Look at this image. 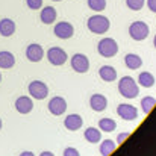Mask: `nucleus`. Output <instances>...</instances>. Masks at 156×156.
<instances>
[{
	"mask_svg": "<svg viewBox=\"0 0 156 156\" xmlns=\"http://www.w3.org/2000/svg\"><path fill=\"white\" fill-rule=\"evenodd\" d=\"M117 112H118V115L123 120H127V121H132V120H135L138 117V109L133 105L129 103H121L117 108Z\"/></svg>",
	"mask_w": 156,
	"mask_h": 156,
	"instance_id": "9d476101",
	"label": "nucleus"
},
{
	"mask_svg": "<svg viewBox=\"0 0 156 156\" xmlns=\"http://www.w3.org/2000/svg\"><path fill=\"white\" fill-rule=\"evenodd\" d=\"M85 140L91 144H96L102 140V132L100 129H96V127H88L85 130Z\"/></svg>",
	"mask_w": 156,
	"mask_h": 156,
	"instance_id": "412c9836",
	"label": "nucleus"
},
{
	"mask_svg": "<svg viewBox=\"0 0 156 156\" xmlns=\"http://www.w3.org/2000/svg\"><path fill=\"white\" fill-rule=\"evenodd\" d=\"M14 65H15L14 55L11 52H8V50H2L0 52V68L8 70V68H12Z\"/></svg>",
	"mask_w": 156,
	"mask_h": 156,
	"instance_id": "f3484780",
	"label": "nucleus"
},
{
	"mask_svg": "<svg viewBox=\"0 0 156 156\" xmlns=\"http://www.w3.org/2000/svg\"><path fill=\"white\" fill-rule=\"evenodd\" d=\"M82 124H83V120H82V117H80L79 114H70V115H67L65 120H64V126H65L68 130H73V132L77 130V129H80Z\"/></svg>",
	"mask_w": 156,
	"mask_h": 156,
	"instance_id": "f8f14e48",
	"label": "nucleus"
},
{
	"mask_svg": "<svg viewBox=\"0 0 156 156\" xmlns=\"http://www.w3.org/2000/svg\"><path fill=\"white\" fill-rule=\"evenodd\" d=\"M155 47H156V37H155Z\"/></svg>",
	"mask_w": 156,
	"mask_h": 156,
	"instance_id": "f704fd0d",
	"label": "nucleus"
},
{
	"mask_svg": "<svg viewBox=\"0 0 156 156\" xmlns=\"http://www.w3.org/2000/svg\"><path fill=\"white\" fill-rule=\"evenodd\" d=\"M138 83H140L141 87H144V88H152V87L155 85V77H153L152 73L143 71V73H140V76H138Z\"/></svg>",
	"mask_w": 156,
	"mask_h": 156,
	"instance_id": "aec40b11",
	"label": "nucleus"
},
{
	"mask_svg": "<svg viewBox=\"0 0 156 156\" xmlns=\"http://www.w3.org/2000/svg\"><path fill=\"white\" fill-rule=\"evenodd\" d=\"M147 6L152 12H156V0H147Z\"/></svg>",
	"mask_w": 156,
	"mask_h": 156,
	"instance_id": "c756f323",
	"label": "nucleus"
},
{
	"mask_svg": "<svg viewBox=\"0 0 156 156\" xmlns=\"http://www.w3.org/2000/svg\"><path fill=\"white\" fill-rule=\"evenodd\" d=\"M88 6L96 12H102L106 8V0H88Z\"/></svg>",
	"mask_w": 156,
	"mask_h": 156,
	"instance_id": "393cba45",
	"label": "nucleus"
},
{
	"mask_svg": "<svg viewBox=\"0 0 156 156\" xmlns=\"http://www.w3.org/2000/svg\"><path fill=\"white\" fill-rule=\"evenodd\" d=\"M27 91H29V94L32 96V99L43 100V99H46L47 94H49V87H47L44 82H41V80H34V82L29 83Z\"/></svg>",
	"mask_w": 156,
	"mask_h": 156,
	"instance_id": "39448f33",
	"label": "nucleus"
},
{
	"mask_svg": "<svg viewBox=\"0 0 156 156\" xmlns=\"http://www.w3.org/2000/svg\"><path fill=\"white\" fill-rule=\"evenodd\" d=\"M67 58L68 56H67L65 50L61 49V47H50L47 50V59H49V62L52 65H56V67L64 65L67 62Z\"/></svg>",
	"mask_w": 156,
	"mask_h": 156,
	"instance_id": "423d86ee",
	"label": "nucleus"
},
{
	"mask_svg": "<svg viewBox=\"0 0 156 156\" xmlns=\"http://www.w3.org/2000/svg\"><path fill=\"white\" fill-rule=\"evenodd\" d=\"M124 64H126L130 70H136V68H140V67L143 65V59H141V56H138V55H135V53H127V55L124 56Z\"/></svg>",
	"mask_w": 156,
	"mask_h": 156,
	"instance_id": "6ab92c4d",
	"label": "nucleus"
},
{
	"mask_svg": "<svg viewBox=\"0 0 156 156\" xmlns=\"http://www.w3.org/2000/svg\"><path fill=\"white\" fill-rule=\"evenodd\" d=\"M53 2H61V0H53Z\"/></svg>",
	"mask_w": 156,
	"mask_h": 156,
	"instance_id": "c9c22d12",
	"label": "nucleus"
},
{
	"mask_svg": "<svg viewBox=\"0 0 156 156\" xmlns=\"http://www.w3.org/2000/svg\"><path fill=\"white\" fill-rule=\"evenodd\" d=\"M56 9L53 6H46L44 9H41V14H40V18L44 24H52L53 21L56 20Z\"/></svg>",
	"mask_w": 156,
	"mask_h": 156,
	"instance_id": "dca6fc26",
	"label": "nucleus"
},
{
	"mask_svg": "<svg viewBox=\"0 0 156 156\" xmlns=\"http://www.w3.org/2000/svg\"><path fill=\"white\" fill-rule=\"evenodd\" d=\"M0 82H2V73H0Z\"/></svg>",
	"mask_w": 156,
	"mask_h": 156,
	"instance_id": "72a5a7b5",
	"label": "nucleus"
},
{
	"mask_svg": "<svg viewBox=\"0 0 156 156\" xmlns=\"http://www.w3.org/2000/svg\"><path fill=\"white\" fill-rule=\"evenodd\" d=\"M99 76L103 79L105 82H112V80L117 79V71H115V68L111 67V65H103V67H100V70H99Z\"/></svg>",
	"mask_w": 156,
	"mask_h": 156,
	"instance_id": "a211bd4d",
	"label": "nucleus"
},
{
	"mask_svg": "<svg viewBox=\"0 0 156 156\" xmlns=\"http://www.w3.org/2000/svg\"><path fill=\"white\" fill-rule=\"evenodd\" d=\"M2 126H3V123H2V118H0V130H2Z\"/></svg>",
	"mask_w": 156,
	"mask_h": 156,
	"instance_id": "473e14b6",
	"label": "nucleus"
},
{
	"mask_svg": "<svg viewBox=\"0 0 156 156\" xmlns=\"http://www.w3.org/2000/svg\"><path fill=\"white\" fill-rule=\"evenodd\" d=\"M18 156H35L32 152H23V153H20Z\"/></svg>",
	"mask_w": 156,
	"mask_h": 156,
	"instance_id": "7c9ffc66",
	"label": "nucleus"
},
{
	"mask_svg": "<svg viewBox=\"0 0 156 156\" xmlns=\"http://www.w3.org/2000/svg\"><path fill=\"white\" fill-rule=\"evenodd\" d=\"M114 150H115V143L112 140H105L103 143L100 144V153H102V156H109Z\"/></svg>",
	"mask_w": 156,
	"mask_h": 156,
	"instance_id": "5701e85b",
	"label": "nucleus"
},
{
	"mask_svg": "<svg viewBox=\"0 0 156 156\" xmlns=\"http://www.w3.org/2000/svg\"><path fill=\"white\" fill-rule=\"evenodd\" d=\"M64 156H80V153L77 152V149L74 147H67L64 150Z\"/></svg>",
	"mask_w": 156,
	"mask_h": 156,
	"instance_id": "cd10ccee",
	"label": "nucleus"
},
{
	"mask_svg": "<svg viewBox=\"0 0 156 156\" xmlns=\"http://www.w3.org/2000/svg\"><path fill=\"white\" fill-rule=\"evenodd\" d=\"M53 32H55V35H56L58 38H61V40H68V38L73 37L74 27H73V24L68 23V21H61V23H58V24L55 26Z\"/></svg>",
	"mask_w": 156,
	"mask_h": 156,
	"instance_id": "6e6552de",
	"label": "nucleus"
},
{
	"mask_svg": "<svg viewBox=\"0 0 156 156\" xmlns=\"http://www.w3.org/2000/svg\"><path fill=\"white\" fill-rule=\"evenodd\" d=\"M118 91L124 99H135L140 94V88L138 83L130 77V76H124L120 79L118 82Z\"/></svg>",
	"mask_w": 156,
	"mask_h": 156,
	"instance_id": "f257e3e1",
	"label": "nucleus"
},
{
	"mask_svg": "<svg viewBox=\"0 0 156 156\" xmlns=\"http://www.w3.org/2000/svg\"><path fill=\"white\" fill-rule=\"evenodd\" d=\"M14 32H15V23L11 18H2L0 20V35L11 37Z\"/></svg>",
	"mask_w": 156,
	"mask_h": 156,
	"instance_id": "2eb2a0df",
	"label": "nucleus"
},
{
	"mask_svg": "<svg viewBox=\"0 0 156 156\" xmlns=\"http://www.w3.org/2000/svg\"><path fill=\"white\" fill-rule=\"evenodd\" d=\"M26 5L29 9L35 11V9H40L43 6V0H26Z\"/></svg>",
	"mask_w": 156,
	"mask_h": 156,
	"instance_id": "bb28decb",
	"label": "nucleus"
},
{
	"mask_svg": "<svg viewBox=\"0 0 156 156\" xmlns=\"http://www.w3.org/2000/svg\"><path fill=\"white\" fill-rule=\"evenodd\" d=\"M149 34H150V29L144 21H133L129 27V35L135 41H144L149 37Z\"/></svg>",
	"mask_w": 156,
	"mask_h": 156,
	"instance_id": "7ed1b4c3",
	"label": "nucleus"
},
{
	"mask_svg": "<svg viewBox=\"0 0 156 156\" xmlns=\"http://www.w3.org/2000/svg\"><path fill=\"white\" fill-rule=\"evenodd\" d=\"M99 127H100V130H103V132H112V130H115L117 123H115L112 118H102V120L99 121Z\"/></svg>",
	"mask_w": 156,
	"mask_h": 156,
	"instance_id": "4be33fe9",
	"label": "nucleus"
},
{
	"mask_svg": "<svg viewBox=\"0 0 156 156\" xmlns=\"http://www.w3.org/2000/svg\"><path fill=\"white\" fill-rule=\"evenodd\" d=\"M15 109L20 112V114H29L32 109H34V102L30 97L27 96H21L15 100Z\"/></svg>",
	"mask_w": 156,
	"mask_h": 156,
	"instance_id": "ddd939ff",
	"label": "nucleus"
},
{
	"mask_svg": "<svg viewBox=\"0 0 156 156\" xmlns=\"http://www.w3.org/2000/svg\"><path fill=\"white\" fill-rule=\"evenodd\" d=\"M71 67L76 73H87L90 70V61L83 53H76L71 58Z\"/></svg>",
	"mask_w": 156,
	"mask_h": 156,
	"instance_id": "0eeeda50",
	"label": "nucleus"
},
{
	"mask_svg": "<svg viewBox=\"0 0 156 156\" xmlns=\"http://www.w3.org/2000/svg\"><path fill=\"white\" fill-rule=\"evenodd\" d=\"M90 106L93 108V111L102 112L108 106V99L105 97L103 94H93L91 99H90Z\"/></svg>",
	"mask_w": 156,
	"mask_h": 156,
	"instance_id": "4468645a",
	"label": "nucleus"
},
{
	"mask_svg": "<svg viewBox=\"0 0 156 156\" xmlns=\"http://www.w3.org/2000/svg\"><path fill=\"white\" fill-rule=\"evenodd\" d=\"M49 111L53 115H62L67 111V100L61 96H55L49 102Z\"/></svg>",
	"mask_w": 156,
	"mask_h": 156,
	"instance_id": "1a4fd4ad",
	"label": "nucleus"
},
{
	"mask_svg": "<svg viewBox=\"0 0 156 156\" xmlns=\"http://www.w3.org/2000/svg\"><path fill=\"white\" fill-rule=\"evenodd\" d=\"M109 26H111L109 20H108L105 15H100V14H96V15L90 17L88 21H87L88 30L93 32V34H97V35L106 34V32L109 30Z\"/></svg>",
	"mask_w": 156,
	"mask_h": 156,
	"instance_id": "f03ea898",
	"label": "nucleus"
},
{
	"mask_svg": "<svg viewBox=\"0 0 156 156\" xmlns=\"http://www.w3.org/2000/svg\"><path fill=\"white\" fill-rule=\"evenodd\" d=\"M144 3H146V0H126L127 8L132 9V11H140V9H143Z\"/></svg>",
	"mask_w": 156,
	"mask_h": 156,
	"instance_id": "a878e982",
	"label": "nucleus"
},
{
	"mask_svg": "<svg viewBox=\"0 0 156 156\" xmlns=\"http://www.w3.org/2000/svg\"><path fill=\"white\" fill-rule=\"evenodd\" d=\"M126 138H129V132H124V133H120V135L117 136V143H118V144H121V143H123V141H124Z\"/></svg>",
	"mask_w": 156,
	"mask_h": 156,
	"instance_id": "c85d7f7f",
	"label": "nucleus"
},
{
	"mask_svg": "<svg viewBox=\"0 0 156 156\" xmlns=\"http://www.w3.org/2000/svg\"><path fill=\"white\" fill-rule=\"evenodd\" d=\"M40 156H55V155H53L52 152H43V153H41Z\"/></svg>",
	"mask_w": 156,
	"mask_h": 156,
	"instance_id": "2f4dec72",
	"label": "nucleus"
},
{
	"mask_svg": "<svg viewBox=\"0 0 156 156\" xmlns=\"http://www.w3.org/2000/svg\"><path fill=\"white\" fill-rule=\"evenodd\" d=\"M44 56V50L40 44H29L26 49V58L30 62H40Z\"/></svg>",
	"mask_w": 156,
	"mask_h": 156,
	"instance_id": "9b49d317",
	"label": "nucleus"
},
{
	"mask_svg": "<svg viewBox=\"0 0 156 156\" xmlns=\"http://www.w3.org/2000/svg\"><path fill=\"white\" fill-rule=\"evenodd\" d=\"M97 52L100 53L103 58H112L118 53V44L114 38H103L99 41Z\"/></svg>",
	"mask_w": 156,
	"mask_h": 156,
	"instance_id": "20e7f679",
	"label": "nucleus"
},
{
	"mask_svg": "<svg viewBox=\"0 0 156 156\" xmlns=\"http://www.w3.org/2000/svg\"><path fill=\"white\" fill-rule=\"evenodd\" d=\"M155 105H156L155 97L147 96V97H144V99L141 100V109H143V112H144V114H149V112L153 109V106H155Z\"/></svg>",
	"mask_w": 156,
	"mask_h": 156,
	"instance_id": "b1692460",
	"label": "nucleus"
}]
</instances>
